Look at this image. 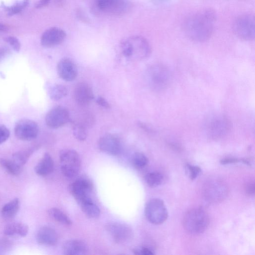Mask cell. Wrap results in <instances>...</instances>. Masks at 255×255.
<instances>
[{
	"mask_svg": "<svg viewBox=\"0 0 255 255\" xmlns=\"http://www.w3.org/2000/svg\"><path fill=\"white\" fill-rule=\"evenodd\" d=\"M49 215L57 222L66 226L72 224L71 220L60 209L52 208L49 211Z\"/></svg>",
	"mask_w": 255,
	"mask_h": 255,
	"instance_id": "cell-27",
	"label": "cell"
},
{
	"mask_svg": "<svg viewBox=\"0 0 255 255\" xmlns=\"http://www.w3.org/2000/svg\"><path fill=\"white\" fill-rule=\"evenodd\" d=\"M5 40L12 47L15 51H19L20 49V43L18 40L13 36H8L5 38Z\"/></svg>",
	"mask_w": 255,
	"mask_h": 255,
	"instance_id": "cell-34",
	"label": "cell"
},
{
	"mask_svg": "<svg viewBox=\"0 0 255 255\" xmlns=\"http://www.w3.org/2000/svg\"><path fill=\"white\" fill-rule=\"evenodd\" d=\"M74 97L78 104L86 106L92 102L94 99V94L91 87L87 83L81 82L75 87Z\"/></svg>",
	"mask_w": 255,
	"mask_h": 255,
	"instance_id": "cell-18",
	"label": "cell"
},
{
	"mask_svg": "<svg viewBox=\"0 0 255 255\" xmlns=\"http://www.w3.org/2000/svg\"><path fill=\"white\" fill-rule=\"evenodd\" d=\"M28 0H24L8 8V15H11L20 11L27 4Z\"/></svg>",
	"mask_w": 255,
	"mask_h": 255,
	"instance_id": "cell-33",
	"label": "cell"
},
{
	"mask_svg": "<svg viewBox=\"0 0 255 255\" xmlns=\"http://www.w3.org/2000/svg\"><path fill=\"white\" fill-rule=\"evenodd\" d=\"M209 224L207 213L200 208H195L188 211L183 219L185 230L190 234L198 235L203 233Z\"/></svg>",
	"mask_w": 255,
	"mask_h": 255,
	"instance_id": "cell-3",
	"label": "cell"
},
{
	"mask_svg": "<svg viewBox=\"0 0 255 255\" xmlns=\"http://www.w3.org/2000/svg\"><path fill=\"white\" fill-rule=\"evenodd\" d=\"M35 148H29L15 152L12 156V159L17 164L22 167L32 154Z\"/></svg>",
	"mask_w": 255,
	"mask_h": 255,
	"instance_id": "cell-26",
	"label": "cell"
},
{
	"mask_svg": "<svg viewBox=\"0 0 255 255\" xmlns=\"http://www.w3.org/2000/svg\"><path fill=\"white\" fill-rule=\"evenodd\" d=\"M106 229L117 243H123L129 240L132 236L131 228L128 225L117 222L108 223Z\"/></svg>",
	"mask_w": 255,
	"mask_h": 255,
	"instance_id": "cell-14",
	"label": "cell"
},
{
	"mask_svg": "<svg viewBox=\"0 0 255 255\" xmlns=\"http://www.w3.org/2000/svg\"><path fill=\"white\" fill-rule=\"evenodd\" d=\"M163 180L162 174L157 171L149 172L145 176V181L147 184L151 187L160 185Z\"/></svg>",
	"mask_w": 255,
	"mask_h": 255,
	"instance_id": "cell-29",
	"label": "cell"
},
{
	"mask_svg": "<svg viewBox=\"0 0 255 255\" xmlns=\"http://www.w3.org/2000/svg\"><path fill=\"white\" fill-rule=\"evenodd\" d=\"M145 215L147 220L155 225L164 223L168 217V212L164 202L159 198L149 200L145 207Z\"/></svg>",
	"mask_w": 255,
	"mask_h": 255,
	"instance_id": "cell-9",
	"label": "cell"
},
{
	"mask_svg": "<svg viewBox=\"0 0 255 255\" xmlns=\"http://www.w3.org/2000/svg\"><path fill=\"white\" fill-rule=\"evenodd\" d=\"M9 129L4 125H0V144L5 142L9 137Z\"/></svg>",
	"mask_w": 255,
	"mask_h": 255,
	"instance_id": "cell-35",
	"label": "cell"
},
{
	"mask_svg": "<svg viewBox=\"0 0 255 255\" xmlns=\"http://www.w3.org/2000/svg\"><path fill=\"white\" fill-rule=\"evenodd\" d=\"M39 132L37 124L33 120L22 119L15 124L14 133L19 139L30 141L36 138Z\"/></svg>",
	"mask_w": 255,
	"mask_h": 255,
	"instance_id": "cell-10",
	"label": "cell"
},
{
	"mask_svg": "<svg viewBox=\"0 0 255 255\" xmlns=\"http://www.w3.org/2000/svg\"><path fill=\"white\" fill-rule=\"evenodd\" d=\"M155 4H161L166 2L168 0H151Z\"/></svg>",
	"mask_w": 255,
	"mask_h": 255,
	"instance_id": "cell-42",
	"label": "cell"
},
{
	"mask_svg": "<svg viewBox=\"0 0 255 255\" xmlns=\"http://www.w3.org/2000/svg\"><path fill=\"white\" fill-rule=\"evenodd\" d=\"M97 4L103 12L114 15L124 14L131 7L129 0H97Z\"/></svg>",
	"mask_w": 255,
	"mask_h": 255,
	"instance_id": "cell-12",
	"label": "cell"
},
{
	"mask_svg": "<svg viewBox=\"0 0 255 255\" xmlns=\"http://www.w3.org/2000/svg\"><path fill=\"white\" fill-rule=\"evenodd\" d=\"M215 19V13L212 9H204L189 16L184 21L183 29L192 40L206 41L213 32Z\"/></svg>",
	"mask_w": 255,
	"mask_h": 255,
	"instance_id": "cell-1",
	"label": "cell"
},
{
	"mask_svg": "<svg viewBox=\"0 0 255 255\" xmlns=\"http://www.w3.org/2000/svg\"><path fill=\"white\" fill-rule=\"evenodd\" d=\"M228 188L222 180L212 179L207 181L203 187V195L210 203H218L226 198L228 194Z\"/></svg>",
	"mask_w": 255,
	"mask_h": 255,
	"instance_id": "cell-7",
	"label": "cell"
},
{
	"mask_svg": "<svg viewBox=\"0 0 255 255\" xmlns=\"http://www.w3.org/2000/svg\"><path fill=\"white\" fill-rule=\"evenodd\" d=\"M133 253L135 255H149L154 254L150 248L145 247H140L134 248Z\"/></svg>",
	"mask_w": 255,
	"mask_h": 255,
	"instance_id": "cell-36",
	"label": "cell"
},
{
	"mask_svg": "<svg viewBox=\"0 0 255 255\" xmlns=\"http://www.w3.org/2000/svg\"><path fill=\"white\" fill-rule=\"evenodd\" d=\"M70 120L68 111L62 107H56L50 110L45 117L47 126L52 128H59L66 124Z\"/></svg>",
	"mask_w": 255,
	"mask_h": 255,
	"instance_id": "cell-13",
	"label": "cell"
},
{
	"mask_svg": "<svg viewBox=\"0 0 255 255\" xmlns=\"http://www.w3.org/2000/svg\"><path fill=\"white\" fill-rule=\"evenodd\" d=\"M96 102L99 105L105 109H109L110 108L109 103L102 97H99L96 100Z\"/></svg>",
	"mask_w": 255,
	"mask_h": 255,
	"instance_id": "cell-37",
	"label": "cell"
},
{
	"mask_svg": "<svg viewBox=\"0 0 255 255\" xmlns=\"http://www.w3.org/2000/svg\"><path fill=\"white\" fill-rule=\"evenodd\" d=\"M0 165L11 175L17 176L20 174L22 167L17 164L12 159L0 158Z\"/></svg>",
	"mask_w": 255,
	"mask_h": 255,
	"instance_id": "cell-24",
	"label": "cell"
},
{
	"mask_svg": "<svg viewBox=\"0 0 255 255\" xmlns=\"http://www.w3.org/2000/svg\"><path fill=\"white\" fill-rule=\"evenodd\" d=\"M57 73L59 77L66 81L74 80L78 74L77 68L75 63L70 59H61L57 66Z\"/></svg>",
	"mask_w": 255,
	"mask_h": 255,
	"instance_id": "cell-17",
	"label": "cell"
},
{
	"mask_svg": "<svg viewBox=\"0 0 255 255\" xmlns=\"http://www.w3.org/2000/svg\"><path fill=\"white\" fill-rule=\"evenodd\" d=\"M54 161L48 153H45L34 167L35 173L40 176L50 174L54 169Z\"/></svg>",
	"mask_w": 255,
	"mask_h": 255,
	"instance_id": "cell-22",
	"label": "cell"
},
{
	"mask_svg": "<svg viewBox=\"0 0 255 255\" xmlns=\"http://www.w3.org/2000/svg\"><path fill=\"white\" fill-rule=\"evenodd\" d=\"M88 251L87 245L79 240H68L63 245V251L66 255H84Z\"/></svg>",
	"mask_w": 255,
	"mask_h": 255,
	"instance_id": "cell-19",
	"label": "cell"
},
{
	"mask_svg": "<svg viewBox=\"0 0 255 255\" xmlns=\"http://www.w3.org/2000/svg\"><path fill=\"white\" fill-rule=\"evenodd\" d=\"M7 50L3 47H0V61L6 55Z\"/></svg>",
	"mask_w": 255,
	"mask_h": 255,
	"instance_id": "cell-41",
	"label": "cell"
},
{
	"mask_svg": "<svg viewBox=\"0 0 255 255\" xmlns=\"http://www.w3.org/2000/svg\"><path fill=\"white\" fill-rule=\"evenodd\" d=\"M65 31L58 27H51L45 30L41 37V43L45 47H52L61 44L66 37Z\"/></svg>",
	"mask_w": 255,
	"mask_h": 255,
	"instance_id": "cell-15",
	"label": "cell"
},
{
	"mask_svg": "<svg viewBox=\"0 0 255 255\" xmlns=\"http://www.w3.org/2000/svg\"><path fill=\"white\" fill-rule=\"evenodd\" d=\"M233 30L240 38L253 40L255 36V20L252 14H246L239 16L233 23Z\"/></svg>",
	"mask_w": 255,
	"mask_h": 255,
	"instance_id": "cell-8",
	"label": "cell"
},
{
	"mask_svg": "<svg viewBox=\"0 0 255 255\" xmlns=\"http://www.w3.org/2000/svg\"><path fill=\"white\" fill-rule=\"evenodd\" d=\"M50 0H40L37 3L36 7L37 8H41L48 4Z\"/></svg>",
	"mask_w": 255,
	"mask_h": 255,
	"instance_id": "cell-40",
	"label": "cell"
},
{
	"mask_svg": "<svg viewBox=\"0 0 255 255\" xmlns=\"http://www.w3.org/2000/svg\"><path fill=\"white\" fill-rule=\"evenodd\" d=\"M121 50L125 57L135 61L144 59L151 53L149 42L141 36H132L126 38L121 44Z\"/></svg>",
	"mask_w": 255,
	"mask_h": 255,
	"instance_id": "cell-2",
	"label": "cell"
},
{
	"mask_svg": "<svg viewBox=\"0 0 255 255\" xmlns=\"http://www.w3.org/2000/svg\"><path fill=\"white\" fill-rule=\"evenodd\" d=\"M49 94L51 99L58 101L67 95V89L62 85H55L50 88Z\"/></svg>",
	"mask_w": 255,
	"mask_h": 255,
	"instance_id": "cell-28",
	"label": "cell"
},
{
	"mask_svg": "<svg viewBox=\"0 0 255 255\" xmlns=\"http://www.w3.org/2000/svg\"><path fill=\"white\" fill-rule=\"evenodd\" d=\"M19 200L15 198L5 204L1 208V214L3 218L9 219L14 217L19 210Z\"/></svg>",
	"mask_w": 255,
	"mask_h": 255,
	"instance_id": "cell-23",
	"label": "cell"
},
{
	"mask_svg": "<svg viewBox=\"0 0 255 255\" xmlns=\"http://www.w3.org/2000/svg\"><path fill=\"white\" fill-rule=\"evenodd\" d=\"M7 29V27L5 25L0 23V32L5 31Z\"/></svg>",
	"mask_w": 255,
	"mask_h": 255,
	"instance_id": "cell-43",
	"label": "cell"
},
{
	"mask_svg": "<svg viewBox=\"0 0 255 255\" xmlns=\"http://www.w3.org/2000/svg\"><path fill=\"white\" fill-rule=\"evenodd\" d=\"M186 168L188 172L189 176L192 180L196 178L201 172V168L196 165L187 164Z\"/></svg>",
	"mask_w": 255,
	"mask_h": 255,
	"instance_id": "cell-32",
	"label": "cell"
},
{
	"mask_svg": "<svg viewBox=\"0 0 255 255\" xmlns=\"http://www.w3.org/2000/svg\"><path fill=\"white\" fill-rule=\"evenodd\" d=\"M69 191L77 203L91 198L90 194L93 189L91 181L87 177L78 178L70 184Z\"/></svg>",
	"mask_w": 255,
	"mask_h": 255,
	"instance_id": "cell-11",
	"label": "cell"
},
{
	"mask_svg": "<svg viewBox=\"0 0 255 255\" xmlns=\"http://www.w3.org/2000/svg\"><path fill=\"white\" fill-rule=\"evenodd\" d=\"M36 238L38 244L44 246H53L58 241L56 232L49 227L41 228L37 233Z\"/></svg>",
	"mask_w": 255,
	"mask_h": 255,
	"instance_id": "cell-20",
	"label": "cell"
},
{
	"mask_svg": "<svg viewBox=\"0 0 255 255\" xmlns=\"http://www.w3.org/2000/svg\"><path fill=\"white\" fill-rule=\"evenodd\" d=\"M73 132L74 136L80 141L86 139L87 131L85 126L80 123H75L73 126Z\"/></svg>",
	"mask_w": 255,
	"mask_h": 255,
	"instance_id": "cell-31",
	"label": "cell"
},
{
	"mask_svg": "<svg viewBox=\"0 0 255 255\" xmlns=\"http://www.w3.org/2000/svg\"><path fill=\"white\" fill-rule=\"evenodd\" d=\"M245 191L249 195H254L255 191V186L254 182L248 183L245 187Z\"/></svg>",
	"mask_w": 255,
	"mask_h": 255,
	"instance_id": "cell-38",
	"label": "cell"
},
{
	"mask_svg": "<svg viewBox=\"0 0 255 255\" xmlns=\"http://www.w3.org/2000/svg\"><path fill=\"white\" fill-rule=\"evenodd\" d=\"M133 165L136 168L141 169L148 163V158L143 154L140 152L134 153L131 158Z\"/></svg>",
	"mask_w": 255,
	"mask_h": 255,
	"instance_id": "cell-30",
	"label": "cell"
},
{
	"mask_svg": "<svg viewBox=\"0 0 255 255\" xmlns=\"http://www.w3.org/2000/svg\"><path fill=\"white\" fill-rule=\"evenodd\" d=\"M61 171L69 178L75 177L81 167V159L79 154L74 150H62L59 155Z\"/></svg>",
	"mask_w": 255,
	"mask_h": 255,
	"instance_id": "cell-6",
	"label": "cell"
},
{
	"mask_svg": "<svg viewBox=\"0 0 255 255\" xmlns=\"http://www.w3.org/2000/svg\"><path fill=\"white\" fill-rule=\"evenodd\" d=\"M28 227L25 223L14 222L7 224L4 228L3 233L11 237H24L28 233Z\"/></svg>",
	"mask_w": 255,
	"mask_h": 255,
	"instance_id": "cell-21",
	"label": "cell"
},
{
	"mask_svg": "<svg viewBox=\"0 0 255 255\" xmlns=\"http://www.w3.org/2000/svg\"><path fill=\"white\" fill-rule=\"evenodd\" d=\"M101 150L109 154L116 155L119 154L121 149L120 141L113 134H105L102 136L98 142Z\"/></svg>",
	"mask_w": 255,
	"mask_h": 255,
	"instance_id": "cell-16",
	"label": "cell"
},
{
	"mask_svg": "<svg viewBox=\"0 0 255 255\" xmlns=\"http://www.w3.org/2000/svg\"><path fill=\"white\" fill-rule=\"evenodd\" d=\"M146 78L150 88L157 91L163 90L169 85L171 73L163 64H154L147 70Z\"/></svg>",
	"mask_w": 255,
	"mask_h": 255,
	"instance_id": "cell-4",
	"label": "cell"
},
{
	"mask_svg": "<svg viewBox=\"0 0 255 255\" xmlns=\"http://www.w3.org/2000/svg\"><path fill=\"white\" fill-rule=\"evenodd\" d=\"M231 124L227 117L222 115H215L208 118L205 124V130L207 135L214 139L226 135L231 129Z\"/></svg>",
	"mask_w": 255,
	"mask_h": 255,
	"instance_id": "cell-5",
	"label": "cell"
},
{
	"mask_svg": "<svg viewBox=\"0 0 255 255\" xmlns=\"http://www.w3.org/2000/svg\"><path fill=\"white\" fill-rule=\"evenodd\" d=\"M240 161H241V159H238L233 157H227L222 159L221 161V163L222 164H227L237 163Z\"/></svg>",
	"mask_w": 255,
	"mask_h": 255,
	"instance_id": "cell-39",
	"label": "cell"
},
{
	"mask_svg": "<svg viewBox=\"0 0 255 255\" xmlns=\"http://www.w3.org/2000/svg\"><path fill=\"white\" fill-rule=\"evenodd\" d=\"M79 205L84 214L89 218H97L100 214L99 207L92 200L81 203Z\"/></svg>",
	"mask_w": 255,
	"mask_h": 255,
	"instance_id": "cell-25",
	"label": "cell"
}]
</instances>
